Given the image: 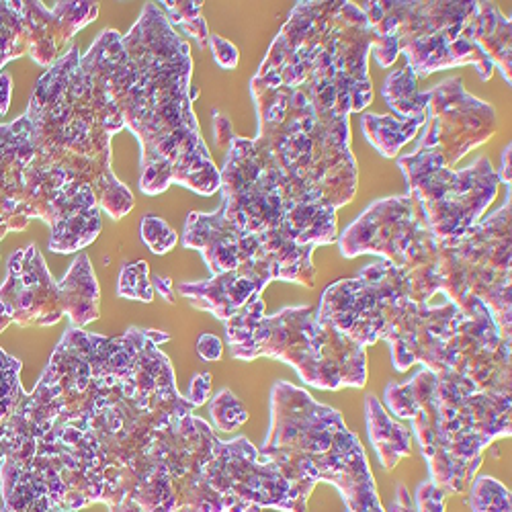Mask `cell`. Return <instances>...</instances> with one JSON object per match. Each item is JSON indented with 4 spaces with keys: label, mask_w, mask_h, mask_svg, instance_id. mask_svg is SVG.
Masks as SVG:
<instances>
[{
    "label": "cell",
    "mask_w": 512,
    "mask_h": 512,
    "mask_svg": "<svg viewBox=\"0 0 512 512\" xmlns=\"http://www.w3.org/2000/svg\"><path fill=\"white\" fill-rule=\"evenodd\" d=\"M209 414H211L213 426L224 433L240 429V426L248 420L246 408L230 390L218 392V396L209 404Z\"/></svg>",
    "instance_id": "4316f807"
},
{
    "label": "cell",
    "mask_w": 512,
    "mask_h": 512,
    "mask_svg": "<svg viewBox=\"0 0 512 512\" xmlns=\"http://www.w3.org/2000/svg\"><path fill=\"white\" fill-rule=\"evenodd\" d=\"M449 496L451 494L445 488L437 486L431 480H426L416 490L414 510L416 512H445V502Z\"/></svg>",
    "instance_id": "f1b7e54d"
},
{
    "label": "cell",
    "mask_w": 512,
    "mask_h": 512,
    "mask_svg": "<svg viewBox=\"0 0 512 512\" xmlns=\"http://www.w3.org/2000/svg\"><path fill=\"white\" fill-rule=\"evenodd\" d=\"M0 512H3V510H0Z\"/></svg>",
    "instance_id": "f35d334b"
},
{
    "label": "cell",
    "mask_w": 512,
    "mask_h": 512,
    "mask_svg": "<svg viewBox=\"0 0 512 512\" xmlns=\"http://www.w3.org/2000/svg\"><path fill=\"white\" fill-rule=\"evenodd\" d=\"M170 334L101 336L70 326L0 431V467L25 469L80 512H238V439L220 441L175 386Z\"/></svg>",
    "instance_id": "6da1fadb"
},
{
    "label": "cell",
    "mask_w": 512,
    "mask_h": 512,
    "mask_svg": "<svg viewBox=\"0 0 512 512\" xmlns=\"http://www.w3.org/2000/svg\"><path fill=\"white\" fill-rule=\"evenodd\" d=\"M21 367L23 363L19 359L0 349V431L11 420L25 394L19 381Z\"/></svg>",
    "instance_id": "603a6c76"
},
{
    "label": "cell",
    "mask_w": 512,
    "mask_h": 512,
    "mask_svg": "<svg viewBox=\"0 0 512 512\" xmlns=\"http://www.w3.org/2000/svg\"><path fill=\"white\" fill-rule=\"evenodd\" d=\"M25 115L37 168L70 187H91L113 220L134 209V193L111 170V138L125 127L123 119L76 46L39 78Z\"/></svg>",
    "instance_id": "277c9868"
},
{
    "label": "cell",
    "mask_w": 512,
    "mask_h": 512,
    "mask_svg": "<svg viewBox=\"0 0 512 512\" xmlns=\"http://www.w3.org/2000/svg\"><path fill=\"white\" fill-rule=\"evenodd\" d=\"M3 512H54V504L39 480L13 465L0 467Z\"/></svg>",
    "instance_id": "d6986e66"
},
{
    "label": "cell",
    "mask_w": 512,
    "mask_h": 512,
    "mask_svg": "<svg viewBox=\"0 0 512 512\" xmlns=\"http://www.w3.org/2000/svg\"><path fill=\"white\" fill-rule=\"evenodd\" d=\"M383 398L392 414L412 420L431 482L449 494L467 492L484 449L512 435L510 396L480 392L455 371L422 367L412 379L390 383Z\"/></svg>",
    "instance_id": "5b68a950"
},
{
    "label": "cell",
    "mask_w": 512,
    "mask_h": 512,
    "mask_svg": "<svg viewBox=\"0 0 512 512\" xmlns=\"http://www.w3.org/2000/svg\"><path fill=\"white\" fill-rule=\"evenodd\" d=\"M209 392H211V375L205 371V373H197L193 379H191V386H189V402L199 408L207 402L209 398Z\"/></svg>",
    "instance_id": "1f68e13d"
},
{
    "label": "cell",
    "mask_w": 512,
    "mask_h": 512,
    "mask_svg": "<svg viewBox=\"0 0 512 512\" xmlns=\"http://www.w3.org/2000/svg\"><path fill=\"white\" fill-rule=\"evenodd\" d=\"M259 453L304 500L326 482L343 496L347 512H386L365 449L343 416L289 381H277L271 390V426Z\"/></svg>",
    "instance_id": "8992f818"
},
{
    "label": "cell",
    "mask_w": 512,
    "mask_h": 512,
    "mask_svg": "<svg viewBox=\"0 0 512 512\" xmlns=\"http://www.w3.org/2000/svg\"><path fill=\"white\" fill-rule=\"evenodd\" d=\"M273 279L259 269L240 267L236 271L213 275L201 283H181L179 293L187 297L197 310L211 312L218 320L228 322L254 297H263V289Z\"/></svg>",
    "instance_id": "9a60e30c"
},
{
    "label": "cell",
    "mask_w": 512,
    "mask_h": 512,
    "mask_svg": "<svg viewBox=\"0 0 512 512\" xmlns=\"http://www.w3.org/2000/svg\"><path fill=\"white\" fill-rule=\"evenodd\" d=\"M152 287L154 291H158L164 300L168 304H175L177 302V295H175V287H173V281H170V277H162V275H156L152 279Z\"/></svg>",
    "instance_id": "e575fe53"
},
{
    "label": "cell",
    "mask_w": 512,
    "mask_h": 512,
    "mask_svg": "<svg viewBox=\"0 0 512 512\" xmlns=\"http://www.w3.org/2000/svg\"><path fill=\"white\" fill-rule=\"evenodd\" d=\"M142 240L154 254H166L177 246L179 236L164 220L156 216H146L142 220Z\"/></svg>",
    "instance_id": "83f0119b"
},
{
    "label": "cell",
    "mask_w": 512,
    "mask_h": 512,
    "mask_svg": "<svg viewBox=\"0 0 512 512\" xmlns=\"http://www.w3.org/2000/svg\"><path fill=\"white\" fill-rule=\"evenodd\" d=\"M510 187L504 205L453 242H441L431 283L459 310L478 297L504 340L512 338L510 310Z\"/></svg>",
    "instance_id": "9c48e42d"
},
{
    "label": "cell",
    "mask_w": 512,
    "mask_h": 512,
    "mask_svg": "<svg viewBox=\"0 0 512 512\" xmlns=\"http://www.w3.org/2000/svg\"><path fill=\"white\" fill-rule=\"evenodd\" d=\"M117 295L125 300H138L150 304L154 300V287L150 283V267L146 261L125 265L119 273Z\"/></svg>",
    "instance_id": "484cf974"
},
{
    "label": "cell",
    "mask_w": 512,
    "mask_h": 512,
    "mask_svg": "<svg viewBox=\"0 0 512 512\" xmlns=\"http://www.w3.org/2000/svg\"><path fill=\"white\" fill-rule=\"evenodd\" d=\"M213 132H216V142H218V146H224L226 142L230 144L232 138H234L230 121H228L224 115H220V113H216V121H213Z\"/></svg>",
    "instance_id": "836d02e7"
},
{
    "label": "cell",
    "mask_w": 512,
    "mask_h": 512,
    "mask_svg": "<svg viewBox=\"0 0 512 512\" xmlns=\"http://www.w3.org/2000/svg\"><path fill=\"white\" fill-rule=\"evenodd\" d=\"M316 314L363 349L388 340L396 371L420 363L472 379L480 392L510 396V340L478 297L463 310L447 297L439 306L416 302L408 273L383 259L328 287Z\"/></svg>",
    "instance_id": "3957f363"
},
{
    "label": "cell",
    "mask_w": 512,
    "mask_h": 512,
    "mask_svg": "<svg viewBox=\"0 0 512 512\" xmlns=\"http://www.w3.org/2000/svg\"><path fill=\"white\" fill-rule=\"evenodd\" d=\"M66 293V316L70 326L84 328L99 318L101 291L95 279L91 259L87 252H80L70 271L62 279Z\"/></svg>",
    "instance_id": "e0dca14e"
},
{
    "label": "cell",
    "mask_w": 512,
    "mask_h": 512,
    "mask_svg": "<svg viewBox=\"0 0 512 512\" xmlns=\"http://www.w3.org/2000/svg\"><path fill=\"white\" fill-rule=\"evenodd\" d=\"M398 166L439 242H453L480 224L498 193V173L486 156L463 170H453L443 156L422 142L412 154L398 158Z\"/></svg>",
    "instance_id": "30bf717a"
},
{
    "label": "cell",
    "mask_w": 512,
    "mask_h": 512,
    "mask_svg": "<svg viewBox=\"0 0 512 512\" xmlns=\"http://www.w3.org/2000/svg\"><path fill=\"white\" fill-rule=\"evenodd\" d=\"M472 37L510 84V19H506L492 3H478V13L472 21Z\"/></svg>",
    "instance_id": "ac0fdd59"
},
{
    "label": "cell",
    "mask_w": 512,
    "mask_h": 512,
    "mask_svg": "<svg viewBox=\"0 0 512 512\" xmlns=\"http://www.w3.org/2000/svg\"><path fill=\"white\" fill-rule=\"evenodd\" d=\"M359 9L377 33L371 52L381 68L402 52L416 78L463 64H474L482 80L492 78L494 64L472 37L478 3H361Z\"/></svg>",
    "instance_id": "ba28073f"
},
{
    "label": "cell",
    "mask_w": 512,
    "mask_h": 512,
    "mask_svg": "<svg viewBox=\"0 0 512 512\" xmlns=\"http://www.w3.org/2000/svg\"><path fill=\"white\" fill-rule=\"evenodd\" d=\"M54 512H74V510H62V508H56V506H54Z\"/></svg>",
    "instance_id": "74e56055"
},
{
    "label": "cell",
    "mask_w": 512,
    "mask_h": 512,
    "mask_svg": "<svg viewBox=\"0 0 512 512\" xmlns=\"http://www.w3.org/2000/svg\"><path fill=\"white\" fill-rule=\"evenodd\" d=\"M390 512H416V510H414V502L410 500L408 488H406L404 484H398V488H396V500H394Z\"/></svg>",
    "instance_id": "d590c367"
},
{
    "label": "cell",
    "mask_w": 512,
    "mask_h": 512,
    "mask_svg": "<svg viewBox=\"0 0 512 512\" xmlns=\"http://www.w3.org/2000/svg\"><path fill=\"white\" fill-rule=\"evenodd\" d=\"M383 97L394 109L396 117H418L426 113V91H418L416 74L406 66L388 76L386 87H383Z\"/></svg>",
    "instance_id": "7402d4cb"
},
{
    "label": "cell",
    "mask_w": 512,
    "mask_h": 512,
    "mask_svg": "<svg viewBox=\"0 0 512 512\" xmlns=\"http://www.w3.org/2000/svg\"><path fill=\"white\" fill-rule=\"evenodd\" d=\"M343 256L381 254L410 277L431 273L441 242L426 224L424 211L412 193L371 203L338 238Z\"/></svg>",
    "instance_id": "8fae6325"
},
{
    "label": "cell",
    "mask_w": 512,
    "mask_h": 512,
    "mask_svg": "<svg viewBox=\"0 0 512 512\" xmlns=\"http://www.w3.org/2000/svg\"><path fill=\"white\" fill-rule=\"evenodd\" d=\"M365 416H367V433L369 441L379 457L383 469H392L400 463V459L412 453V435L402 424L394 422L392 416L381 406L375 396H367L365 400Z\"/></svg>",
    "instance_id": "2e32d148"
},
{
    "label": "cell",
    "mask_w": 512,
    "mask_h": 512,
    "mask_svg": "<svg viewBox=\"0 0 512 512\" xmlns=\"http://www.w3.org/2000/svg\"><path fill=\"white\" fill-rule=\"evenodd\" d=\"M426 121V113L418 117H392V115H365L361 119L363 134L386 158L398 156L400 148L406 146Z\"/></svg>",
    "instance_id": "ffe728a7"
},
{
    "label": "cell",
    "mask_w": 512,
    "mask_h": 512,
    "mask_svg": "<svg viewBox=\"0 0 512 512\" xmlns=\"http://www.w3.org/2000/svg\"><path fill=\"white\" fill-rule=\"evenodd\" d=\"M209 46L213 52V60L224 70H234L238 66V50L228 39L220 35H209Z\"/></svg>",
    "instance_id": "f546056e"
},
{
    "label": "cell",
    "mask_w": 512,
    "mask_h": 512,
    "mask_svg": "<svg viewBox=\"0 0 512 512\" xmlns=\"http://www.w3.org/2000/svg\"><path fill=\"white\" fill-rule=\"evenodd\" d=\"M66 314L62 281H54L35 244L17 250L9 259V273L0 287V332L11 324L21 328L54 326Z\"/></svg>",
    "instance_id": "4fadbf2b"
},
{
    "label": "cell",
    "mask_w": 512,
    "mask_h": 512,
    "mask_svg": "<svg viewBox=\"0 0 512 512\" xmlns=\"http://www.w3.org/2000/svg\"><path fill=\"white\" fill-rule=\"evenodd\" d=\"M469 506L474 512H512L510 490L494 478H474L469 486Z\"/></svg>",
    "instance_id": "cb8c5ba5"
},
{
    "label": "cell",
    "mask_w": 512,
    "mask_h": 512,
    "mask_svg": "<svg viewBox=\"0 0 512 512\" xmlns=\"http://www.w3.org/2000/svg\"><path fill=\"white\" fill-rule=\"evenodd\" d=\"M170 25H179L205 48L209 41L207 23L201 17V3H156Z\"/></svg>",
    "instance_id": "d4e9b609"
},
{
    "label": "cell",
    "mask_w": 512,
    "mask_h": 512,
    "mask_svg": "<svg viewBox=\"0 0 512 512\" xmlns=\"http://www.w3.org/2000/svg\"><path fill=\"white\" fill-rule=\"evenodd\" d=\"M224 324L230 353L240 361L279 359L318 390L365 388V349L330 322L318 320L308 306L283 308L275 316H265L263 297H254Z\"/></svg>",
    "instance_id": "52a82bcc"
},
{
    "label": "cell",
    "mask_w": 512,
    "mask_h": 512,
    "mask_svg": "<svg viewBox=\"0 0 512 512\" xmlns=\"http://www.w3.org/2000/svg\"><path fill=\"white\" fill-rule=\"evenodd\" d=\"M426 97V121L418 142L435 148L449 168L496 132V111L469 95L461 78H447L426 91Z\"/></svg>",
    "instance_id": "7c38bea8"
},
{
    "label": "cell",
    "mask_w": 512,
    "mask_h": 512,
    "mask_svg": "<svg viewBox=\"0 0 512 512\" xmlns=\"http://www.w3.org/2000/svg\"><path fill=\"white\" fill-rule=\"evenodd\" d=\"M500 183H504L506 187H510V144L504 148V154H502V170L498 175Z\"/></svg>",
    "instance_id": "8d00e7d4"
},
{
    "label": "cell",
    "mask_w": 512,
    "mask_h": 512,
    "mask_svg": "<svg viewBox=\"0 0 512 512\" xmlns=\"http://www.w3.org/2000/svg\"><path fill=\"white\" fill-rule=\"evenodd\" d=\"M80 60L140 142L142 193L160 195L173 183L199 195L220 191V170L193 113L191 48L156 3L144 5L127 35L103 29Z\"/></svg>",
    "instance_id": "7a4b0ae2"
},
{
    "label": "cell",
    "mask_w": 512,
    "mask_h": 512,
    "mask_svg": "<svg viewBox=\"0 0 512 512\" xmlns=\"http://www.w3.org/2000/svg\"><path fill=\"white\" fill-rule=\"evenodd\" d=\"M31 25L29 56L44 68L56 64L62 48L99 15L95 3H56L52 9L44 3H27Z\"/></svg>",
    "instance_id": "5bb4252c"
},
{
    "label": "cell",
    "mask_w": 512,
    "mask_h": 512,
    "mask_svg": "<svg viewBox=\"0 0 512 512\" xmlns=\"http://www.w3.org/2000/svg\"><path fill=\"white\" fill-rule=\"evenodd\" d=\"M197 353L203 361H220L222 353H224V345L222 340L216 334H201L197 340Z\"/></svg>",
    "instance_id": "4dcf8cb0"
},
{
    "label": "cell",
    "mask_w": 512,
    "mask_h": 512,
    "mask_svg": "<svg viewBox=\"0 0 512 512\" xmlns=\"http://www.w3.org/2000/svg\"><path fill=\"white\" fill-rule=\"evenodd\" d=\"M11 93H13V78L11 74H0V117H5L11 105Z\"/></svg>",
    "instance_id": "d6a6232c"
},
{
    "label": "cell",
    "mask_w": 512,
    "mask_h": 512,
    "mask_svg": "<svg viewBox=\"0 0 512 512\" xmlns=\"http://www.w3.org/2000/svg\"><path fill=\"white\" fill-rule=\"evenodd\" d=\"M31 50V25L27 3H0V70Z\"/></svg>",
    "instance_id": "44dd1931"
}]
</instances>
